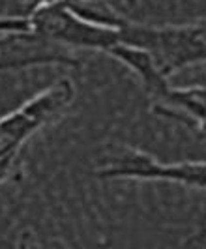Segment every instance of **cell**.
Here are the masks:
<instances>
[{"mask_svg": "<svg viewBox=\"0 0 206 249\" xmlns=\"http://www.w3.org/2000/svg\"><path fill=\"white\" fill-rule=\"evenodd\" d=\"M120 36L124 43L148 51L167 77L206 62V17L163 26L126 21L120 26Z\"/></svg>", "mask_w": 206, "mask_h": 249, "instance_id": "obj_1", "label": "cell"}, {"mask_svg": "<svg viewBox=\"0 0 206 249\" xmlns=\"http://www.w3.org/2000/svg\"><path fill=\"white\" fill-rule=\"evenodd\" d=\"M73 96L75 90L72 81L60 79L0 118V182L12 173L24 142L39 127L58 116L73 101Z\"/></svg>", "mask_w": 206, "mask_h": 249, "instance_id": "obj_2", "label": "cell"}, {"mask_svg": "<svg viewBox=\"0 0 206 249\" xmlns=\"http://www.w3.org/2000/svg\"><path fill=\"white\" fill-rule=\"evenodd\" d=\"M96 175L103 180H152L206 189V161L163 163L145 150L131 146H124L109 165L97 169Z\"/></svg>", "mask_w": 206, "mask_h": 249, "instance_id": "obj_3", "label": "cell"}, {"mask_svg": "<svg viewBox=\"0 0 206 249\" xmlns=\"http://www.w3.org/2000/svg\"><path fill=\"white\" fill-rule=\"evenodd\" d=\"M152 111L187 127L206 131V87H172L169 83L158 100H154Z\"/></svg>", "mask_w": 206, "mask_h": 249, "instance_id": "obj_4", "label": "cell"}, {"mask_svg": "<svg viewBox=\"0 0 206 249\" xmlns=\"http://www.w3.org/2000/svg\"><path fill=\"white\" fill-rule=\"evenodd\" d=\"M4 2L13 4L19 10L17 15H26V13H30L32 10H36V8L43 6V4H49V2H55V0H4Z\"/></svg>", "mask_w": 206, "mask_h": 249, "instance_id": "obj_5", "label": "cell"}, {"mask_svg": "<svg viewBox=\"0 0 206 249\" xmlns=\"http://www.w3.org/2000/svg\"><path fill=\"white\" fill-rule=\"evenodd\" d=\"M126 2H128V6H133L137 0H126Z\"/></svg>", "mask_w": 206, "mask_h": 249, "instance_id": "obj_6", "label": "cell"}]
</instances>
